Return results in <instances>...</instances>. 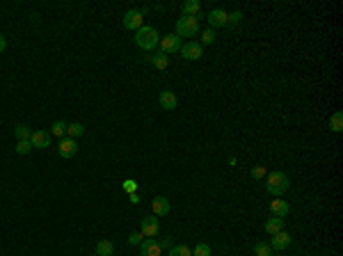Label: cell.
<instances>
[{
  "instance_id": "obj_1",
  "label": "cell",
  "mask_w": 343,
  "mask_h": 256,
  "mask_svg": "<svg viewBox=\"0 0 343 256\" xmlns=\"http://www.w3.org/2000/svg\"><path fill=\"white\" fill-rule=\"evenodd\" d=\"M290 188V178L286 171H270L265 176V190L270 192L272 197H282L284 192H288Z\"/></svg>"
},
{
  "instance_id": "obj_2",
  "label": "cell",
  "mask_w": 343,
  "mask_h": 256,
  "mask_svg": "<svg viewBox=\"0 0 343 256\" xmlns=\"http://www.w3.org/2000/svg\"><path fill=\"white\" fill-rule=\"evenodd\" d=\"M135 44H138L142 51H153V48L160 44L158 30L151 28V26H142L138 32H135Z\"/></svg>"
},
{
  "instance_id": "obj_3",
  "label": "cell",
  "mask_w": 343,
  "mask_h": 256,
  "mask_svg": "<svg viewBox=\"0 0 343 256\" xmlns=\"http://www.w3.org/2000/svg\"><path fill=\"white\" fill-rule=\"evenodd\" d=\"M178 39L181 37H197L199 34V16H181L176 21V30H174Z\"/></svg>"
},
{
  "instance_id": "obj_4",
  "label": "cell",
  "mask_w": 343,
  "mask_h": 256,
  "mask_svg": "<svg viewBox=\"0 0 343 256\" xmlns=\"http://www.w3.org/2000/svg\"><path fill=\"white\" fill-rule=\"evenodd\" d=\"M160 231V220L156 215H144L142 217V222H140V233L144 238H153L158 236Z\"/></svg>"
},
{
  "instance_id": "obj_5",
  "label": "cell",
  "mask_w": 343,
  "mask_h": 256,
  "mask_svg": "<svg viewBox=\"0 0 343 256\" xmlns=\"http://www.w3.org/2000/svg\"><path fill=\"white\" fill-rule=\"evenodd\" d=\"M142 26H144V12H140V9H128V12L124 14L126 30H135V32H138Z\"/></svg>"
},
{
  "instance_id": "obj_6",
  "label": "cell",
  "mask_w": 343,
  "mask_h": 256,
  "mask_svg": "<svg viewBox=\"0 0 343 256\" xmlns=\"http://www.w3.org/2000/svg\"><path fill=\"white\" fill-rule=\"evenodd\" d=\"M204 55V46L199 44V41H188L181 46V57L188 59V62H195V59H201Z\"/></svg>"
},
{
  "instance_id": "obj_7",
  "label": "cell",
  "mask_w": 343,
  "mask_h": 256,
  "mask_svg": "<svg viewBox=\"0 0 343 256\" xmlns=\"http://www.w3.org/2000/svg\"><path fill=\"white\" fill-rule=\"evenodd\" d=\"M290 243H293V238H290L288 231H279V233H275V236L270 238L268 245L272 247V252H284L290 247Z\"/></svg>"
},
{
  "instance_id": "obj_8",
  "label": "cell",
  "mask_w": 343,
  "mask_h": 256,
  "mask_svg": "<svg viewBox=\"0 0 343 256\" xmlns=\"http://www.w3.org/2000/svg\"><path fill=\"white\" fill-rule=\"evenodd\" d=\"M160 46H163V53L165 55H172V53H181V39H178L176 34H165V37H160Z\"/></svg>"
},
{
  "instance_id": "obj_9",
  "label": "cell",
  "mask_w": 343,
  "mask_h": 256,
  "mask_svg": "<svg viewBox=\"0 0 343 256\" xmlns=\"http://www.w3.org/2000/svg\"><path fill=\"white\" fill-rule=\"evenodd\" d=\"M51 142H53V135L48 131H37V133H32V138H30L32 149H48Z\"/></svg>"
},
{
  "instance_id": "obj_10",
  "label": "cell",
  "mask_w": 343,
  "mask_h": 256,
  "mask_svg": "<svg viewBox=\"0 0 343 256\" xmlns=\"http://www.w3.org/2000/svg\"><path fill=\"white\" fill-rule=\"evenodd\" d=\"M140 250H142V256H160L163 254V247L156 238H144L140 243Z\"/></svg>"
},
{
  "instance_id": "obj_11",
  "label": "cell",
  "mask_w": 343,
  "mask_h": 256,
  "mask_svg": "<svg viewBox=\"0 0 343 256\" xmlns=\"http://www.w3.org/2000/svg\"><path fill=\"white\" fill-rule=\"evenodd\" d=\"M227 19H229V14L225 12V9H213L211 14H208V26H211V30H215V28H225L227 26Z\"/></svg>"
},
{
  "instance_id": "obj_12",
  "label": "cell",
  "mask_w": 343,
  "mask_h": 256,
  "mask_svg": "<svg viewBox=\"0 0 343 256\" xmlns=\"http://www.w3.org/2000/svg\"><path fill=\"white\" fill-rule=\"evenodd\" d=\"M170 199L167 197H153L151 201V210H153V215L156 217H165L167 213H170Z\"/></svg>"
},
{
  "instance_id": "obj_13",
  "label": "cell",
  "mask_w": 343,
  "mask_h": 256,
  "mask_svg": "<svg viewBox=\"0 0 343 256\" xmlns=\"http://www.w3.org/2000/svg\"><path fill=\"white\" fill-rule=\"evenodd\" d=\"M57 151H59V156H62V158H73L76 153H78V144H76V140L64 138L62 142H59Z\"/></svg>"
},
{
  "instance_id": "obj_14",
  "label": "cell",
  "mask_w": 343,
  "mask_h": 256,
  "mask_svg": "<svg viewBox=\"0 0 343 256\" xmlns=\"http://www.w3.org/2000/svg\"><path fill=\"white\" fill-rule=\"evenodd\" d=\"M270 213H272V215H277V217H286V215L290 213L288 201H284L282 197H272V201H270Z\"/></svg>"
},
{
  "instance_id": "obj_15",
  "label": "cell",
  "mask_w": 343,
  "mask_h": 256,
  "mask_svg": "<svg viewBox=\"0 0 343 256\" xmlns=\"http://www.w3.org/2000/svg\"><path fill=\"white\" fill-rule=\"evenodd\" d=\"M263 229H265V233H268V236H275V233H279V231H284V217L270 215Z\"/></svg>"
},
{
  "instance_id": "obj_16",
  "label": "cell",
  "mask_w": 343,
  "mask_h": 256,
  "mask_svg": "<svg viewBox=\"0 0 343 256\" xmlns=\"http://www.w3.org/2000/svg\"><path fill=\"white\" fill-rule=\"evenodd\" d=\"M158 103H160V108H163V110H176L178 101H176V96H174V92L165 89V92H160Z\"/></svg>"
},
{
  "instance_id": "obj_17",
  "label": "cell",
  "mask_w": 343,
  "mask_h": 256,
  "mask_svg": "<svg viewBox=\"0 0 343 256\" xmlns=\"http://www.w3.org/2000/svg\"><path fill=\"white\" fill-rule=\"evenodd\" d=\"M149 59H151V64L156 66V69H160V71H165L167 66H170V57H167L163 51H160V53H153Z\"/></svg>"
},
{
  "instance_id": "obj_18",
  "label": "cell",
  "mask_w": 343,
  "mask_h": 256,
  "mask_svg": "<svg viewBox=\"0 0 343 256\" xmlns=\"http://www.w3.org/2000/svg\"><path fill=\"white\" fill-rule=\"evenodd\" d=\"M96 254L99 256H113L114 254V245H113V240H99V245H96Z\"/></svg>"
},
{
  "instance_id": "obj_19",
  "label": "cell",
  "mask_w": 343,
  "mask_h": 256,
  "mask_svg": "<svg viewBox=\"0 0 343 256\" xmlns=\"http://www.w3.org/2000/svg\"><path fill=\"white\" fill-rule=\"evenodd\" d=\"M14 135H16L19 142H23V140L32 138V131H30V126H26V124H16L14 126Z\"/></svg>"
},
{
  "instance_id": "obj_20",
  "label": "cell",
  "mask_w": 343,
  "mask_h": 256,
  "mask_svg": "<svg viewBox=\"0 0 343 256\" xmlns=\"http://www.w3.org/2000/svg\"><path fill=\"white\" fill-rule=\"evenodd\" d=\"M199 12H201V2H197V0L183 2V16H197Z\"/></svg>"
},
{
  "instance_id": "obj_21",
  "label": "cell",
  "mask_w": 343,
  "mask_h": 256,
  "mask_svg": "<svg viewBox=\"0 0 343 256\" xmlns=\"http://www.w3.org/2000/svg\"><path fill=\"white\" fill-rule=\"evenodd\" d=\"M66 135L71 140L80 138V135H85V126L78 124V121H73V124H66Z\"/></svg>"
},
{
  "instance_id": "obj_22",
  "label": "cell",
  "mask_w": 343,
  "mask_h": 256,
  "mask_svg": "<svg viewBox=\"0 0 343 256\" xmlns=\"http://www.w3.org/2000/svg\"><path fill=\"white\" fill-rule=\"evenodd\" d=\"M330 128L332 133H341L343 131V112H334L330 117Z\"/></svg>"
},
{
  "instance_id": "obj_23",
  "label": "cell",
  "mask_w": 343,
  "mask_h": 256,
  "mask_svg": "<svg viewBox=\"0 0 343 256\" xmlns=\"http://www.w3.org/2000/svg\"><path fill=\"white\" fill-rule=\"evenodd\" d=\"M254 254L257 256H275V252H272V247L268 243H257L254 245Z\"/></svg>"
},
{
  "instance_id": "obj_24",
  "label": "cell",
  "mask_w": 343,
  "mask_h": 256,
  "mask_svg": "<svg viewBox=\"0 0 343 256\" xmlns=\"http://www.w3.org/2000/svg\"><path fill=\"white\" fill-rule=\"evenodd\" d=\"M192 256H213L211 245H206V243L195 245V250H192Z\"/></svg>"
},
{
  "instance_id": "obj_25",
  "label": "cell",
  "mask_w": 343,
  "mask_h": 256,
  "mask_svg": "<svg viewBox=\"0 0 343 256\" xmlns=\"http://www.w3.org/2000/svg\"><path fill=\"white\" fill-rule=\"evenodd\" d=\"M167 256H192V250L190 247H185V245H174Z\"/></svg>"
},
{
  "instance_id": "obj_26",
  "label": "cell",
  "mask_w": 343,
  "mask_h": 256,
  "mask_svg": "<svg viewBox=\"0 0 343 256\" xmlns=\"http://www.w3.org/2000/svg\"><path fill=\"white\" fill-rule=\"evenodd\" d=\"M215 37H218L215 30H211V28L204 30V32H201V46H211V44H215Z\"/></svg>"
},
{
  "instance_id": "obj_27",
  "label": "cell",
  "mask_w": 343,
  "mask_h": 256,
  "mask_svg": "<svg viewBox=\"0 0 343 256\" xmlns=\"http://www.w3.org/2000/svg\"><path fill=\"white\" fill-rule=\"evenodd\" d=\"M51 135H55V138L66 135V124H64V121H55V124L51 126Z\"/></svg>"
},
{
  "instance_id": "obj_28",
  "label": "cell",
  "mask_w": 343,
  "mask_h": 256,
  "mask_svg": "<svg viewBox=\"0 0 343 256\" xmlns=\"http://www.w3.org/2000/svg\"><path fill=\"white\" fill-rule=\"evenodd\" d=\"M32 151V144H30V140H23V142H16V153L19 156H26V153Z\"/></svg>"
},
{
  "instance_id": "obj_29",
  "label": "cell",
  "mask_w": 343,
  "mask_h": 256,
  "mask_svg": "<svg viewBox=\"0 0 343 256\" xmlns=\"http://www.w3.org/2000/svg\"><path fill=\"white\" fill-rule=\"evenodd\" d=\"M250 176H252V178H263V176H268V171H265L263 165H257V167H252Z\"/></svg>"
},
{
  "instance_id": "obj_30",
  "label": "cell",
  "mask_w": 343,
  "mask_h": 256,
  "mask_svg": "<svg viewBox=\"0 0 343 256\" xmlns=\"http://www.w3.org/2000/svg\"><path fill=\"white\" fill-rule=\"evenodd\" d=\"M240 21H243V12H231L227 19V26H238Z\"/></svg>"
},
{
  "instance_id": "obj_31",
  "label": "cell",
  "mask_w": 343,
  "mask_h": 256,
  "mask_svg": "<svg viewBox=\"0 0 343 256\" xmlns=\"http://www.w3.org/2000/svg\"><path fill=\"white\" fill-rule=\"evenodd\" d=\"M121 188H124V190L128 192V195H133V192H138V183H135V181H131V178H126Z\"/></svg>"
},
{
  "instance_id": "obj_32",
  "label": "cell",
  "mask_w": 343,
  "mask_h": 256,
  "mask_svg": "<svg viewBox=\"0 0 343 256\" xmlns=\"http://www.w3.org/2000/svg\"><path fill=\"white\" fill-rule=\"evenodd\" d=\"M142 240H144V236H142L140 231H138V233H131V236H128V243H131V245H140Z\"/></svg>"
},
{
  "instance_id": "obj_33",
  "label": "cell",
  "mask_w": 343,
  "mask_h": 256,
  "mask_svg": "<svg viewBox=\"0 0 343 256\" xmlns=\"http://www.w3.org/2000/svg\"><path fill=\"white\" fill-rule=\"evenodd\" d=\"M158 243H160V247H163V250H172V247H174V240H172L170 236H165L163 240H158Z\"/></svg>"
},
{
  "instance_id": "obj_34",
  "label": "cell",
  "mask_w": 343,
  "mask_h": 256,
  "mask_svg": "<svg viewBox=\"0 0 343 256\" xmlns=\"http://www.w3.org/2000/svg\"><path fill=\"white\" fill-rule=\"evenodd\" d=\"M5 48H7V41H5V37H2V34H0V55H2V53H5Z\"/></svg>"
},
{
  "instance_id": "obj_35",
  "label": "cell",
  "mask_w": 343,
  "mask_h": 256,
  "mask_svg": "<svg viewBox=\"0 0 343 256\" xmlns=\"http://www.w3.org/2000/svg\"><path fill=\"white\" fill-rule=\"evenodd\" d=\"M131 204H140V197H138V192H133V195H131Z\"/></svg>"
},
{
  "instance_id": "obj_36",
  "label": "cell",
  "mask_w": 343,
  "mask_h": 256,
  "mask_svg": "<svg viewBox=\"0 0 343 256\" xmlns=\"http://www.w3.org/2000/svg\"><path fill=\"white\" fill-rule=\"evenodd\" d=\"M89 256H99V254H96V252H94V254H89Z\"/></svg>"
},
{
  "instance_id": "obj_37",
  "label": "cell",
  "mask_w": 343,
  "mask_h": 256,
  "mask_svg": "<svg viewBox=\"0 0 343 256\" xmlns=\"http://www.w3.org/2000/svg\"><path fill=\"white\" fill-rule=\"evenodd\" d=\"M279 256H284V254H279Z\"/></svg>"
}]
</instances>
